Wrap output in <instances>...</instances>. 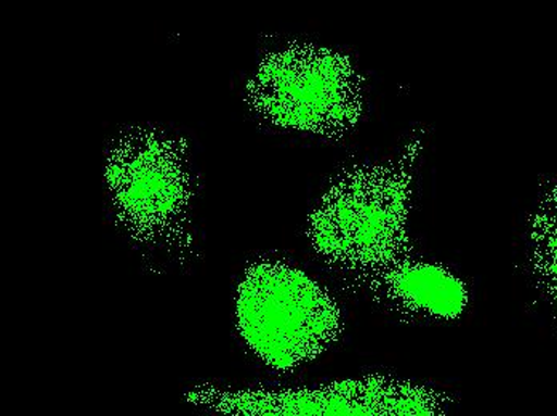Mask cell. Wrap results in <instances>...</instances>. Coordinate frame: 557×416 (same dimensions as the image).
Instances as JSON below:
<instances>
[{
  "mask_svg": "<svg viewBox=\"0 0 557 416\" xmlns=\"http://www.w3.org/2000/svg\"><path fill=\"white\" fill-rule=\"evenodd\" d=\"M104 178L125 235L186 256L193 243V188L185 144L156 130H132L111 149Z\"/></svg>",
  "mask_w": 557,
  "mask_h": 416,
  "instance_id": "1",
  "label": "cell"
},
{
  "mask_svg": "<svg viewBox=\"0 0 557 416\" xmlns=\"http://www.w3.org/2000/svg\"><path fill=\"white\" fill-rule=\"evenodd\" d=\"M237 328L255 356L277 371L321 356L342 331L331 293L304 270L260 262L246 270L236 301Z\"/></svg>",
  "mask_w": 557,
  "mask_h": 416,
  "instance_id": "2",
  "label": "cell"
},
{
  "mask_svg": "<svg viewBox=\"0 0 557 416\" xmlns=\"http://www.w3.org/2000/svg\"><path fill=\"white\" fill-rule=\"evenodd\" d=\"M406 177L385 165L346 172L309 218L315 252L339 273L367 279L389 268L403 231Z\"/></svg>",
  "mask_w": 557,
  "mask_h": 416,
  "instance_id": "3",
  "label": "cell"
},
{
  "mask_svg": "<svg viewBox=\"0 0 557 416\" xmlns=\"http://www.w3.org/2000/svg\"><path fill=\"white\" fill-rule=\"evenodd\" d=\"M249 98L253 110L276 127L332 137L358 124L362 79L348 56L297 43L261 61Z\"/></svg>",
  "mask_w": 557,
  "mask_h": 416,
  "instance_id": "4",
  "label": "cell"
},
{
  "mask_svg": "<svg viewBox=\"0 0 557 416\" xmlns=\"http://www.w3.org/2000/svg\"><path fill=\"white\" fill-rule=\"evenodd\" d=\"M385 385L349 381L304 391H222L197 388L186 401L230 415H367L391 411Z\"/></svg>",
  "mask_w": 557,
  "mask_h": 416,
  "instance_id": "5",
  "label": "cell"
},
{
  "mask_svg": "<svg viewBox=\"0 0 557 416\" xmlns=\"http://www.w3.org/2000/svg\"><path fill=\"white\" fill-rule=\"evenodd\" d=\"M386 292L416 313L455 319L468 304V290L455 274L430 263H399L382 274Z\"/></svg>",
  "mask_w": 557,
  "mask_h": 416,
  "instance_id": "6",
  "label": "cell"
}]
</instances>
